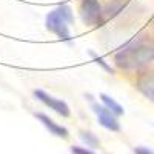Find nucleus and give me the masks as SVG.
<instances>
[{
  "mask_svg": "<svg viewBox=\"0 0 154 154\" xmlns=\"http://www.w3.org/2000/svg\"><path fill=\"white\" fill-rule=\"evenodd\" d=\"M154 60V43L149 42H133L122 48L114 57V62L120 69L133 71Z\"/></svg>",
  "mask_w": 154,
  "mask_h": 154,
  "instance_id": "f257e3e1",
  "label": "nucleus"
},
{
  "mask_svg": "<svg viewBox=\"0 0 154 154\" xmlns=\"http://www.w3.org/2000/svg\"><path fill=\"white\" fill-rule=\"evenodd\" d=\"M45 25H46V29L51 31L53 34H56L60 40L71 42L69 23H68L66 19H63L60 16V12L57 9H54V11H51V12H48V14H46Z\"/></svg>",
  "mask_w": 154,
  "mask_h": 154,
  "instance_id": "f03ea898",
  "label": "nucleus"
},
{
  "mask_svg": "<svg viewBox=\"0 0 154 154\" xmlns=\"http://www.w3.org/2000/svg\"><path fill=\"white\" fill-rule=\"evenodd\" d=\"M80 17L85 25L96 26L102 22V6L99 0H80Z\"/></svg>",
  "mask_w": 154,
  "mask_h": 154,
  "instance_id": "7ed1b4c3",
  "label": "nucleus"
},
{
  "mask_svg": "<svg viewBox=\"0 0 154 154\" xmlns=\"http://www.w3.org/2000/svg\"><path fill=\"white\" fill-rule=\"evenodd\" d=\"M34 97L38 102H42L45 106L51 108L56 114L62 116V117H69L71 109H69V106H68V103H66L65 100L56 99V97H53L51 94H48L46 91H43V89H35V91H34Z\"/></svg>",
  "mask_w": 154,
  "mask_h": 154,
  "instance_id": "20e7f679",
  "label": "nucleus"
},
{
  "mask_svg": "<svg viewBox=\"0 0 154 154\" xmlns=\"http://www.w3.org/2000/svg\"><path fill=\"white\" fill-rule=\"evenodd\" d=\"M93 109H94V114H96L99 123L103 126L105 130L112 131V133L120 131V123H119V120H117V116H116L114 112H111L106 106L94 103V105H93Z\"/></svg>",
  "mask_w": 154,
  "mask_h": 154,
  "instance_id": "39448f33",
  "label": "nucleus"
},
{
  "mask_svg": "<svg viewBox=\"0 0 154 154\" xmlns=\"http://www.w3.org/2000/svg\"><path fill=\"white\" fill-rule=\"evenodd\" d=\"M35 119H38V122H40L53 136L60 137V139H68L69 137V131L66 130V128L63 125H60V123H57V122H54L49 116L38 112V114H35Z\"/></svg>",
  "mask_w": 154,
  "mask_h": 154,
  "instance_id": "423d86ee",
  "label": "nucleus"
},
{
  "mask_svg": "<svg viewBox=\"0 0 154 154\" xmlns=\"http://www.w3.org/2000/svg\"><path fill=\"white\" fill-rule=\"evenodd\" d=\"M137 89L142 93L146 99H149L151 102H154V71L143 74L136 83Z\"/></svg>",
  "mask_w": 154,
  "mask_h": 154,
  "instance_id": "0eeeda50",
  "label": "nucleus"
},
{
  "mask_svg": "<svg viewBox=\"0 0 154 154\" xmlns=\"http://www.w3.org/2000/svg\"><path fill=\"white\" fill-rule=\"evenodd\" d=\"M100 100H102V103H103V106H106L111 112H114L116 116H123V112H125V109H123V106L119 103V102H116L111 96H108V94H100Z\"/></svg>",
  "mask_w": 154,
  "mask_h": 154,
  "instance_id": "6e6552de",
  "label": "nucleus"
},
{
  "mask_svg": "<svg viewBox=\"0 0 154 154\" xmlns=\"http://www.w3.org/2000/svg\"><path fill=\"white\" fill-rule=\"evenodd\" d=\"M80 139L86 143L88 148H94L99 145V139L93 134V133H88V131H80Z\"/></svg>",
  "mask_w": 154,
  "mask_h": 154,
  "instance_id": "1a4fd4ad",
  "label": "nucleus"
},
{
  "mask_svg": "<svg viewBox=\"0 0 154 154\" xmlns=\"http://www.w3.org/2000/svg\"><path fill=\"white\" fill-rule=\"evenodd\" d=\"M57 11L60 12V16H62L63 19H66V20H68V23H69V25H72V23H74V14H72V9H71L68 5H60V6L57 8Z\"/></svg>",
  "mask_w": 154,
  "mask_h": 154,
  "instance_id": "9d476101",
  "label": "nucleus"
},
{
  "mask_svg": "<svg viewBox=\"0 0 154 154\" xmlns=\"http://www.w3.org/2000/svg\"><path fill=\"white\" fill-rule=\"evenodd\" d=\"M89 56H91V57L94 59V62L97 63V65H100V66H102V68H103V69H105L106 72H111V74L114 72V69H112V68H111V66H109V65H108V63H106V62H105L103 59H102L100 56H97V54L94 53V51H89Z\"/></svg>",
  "mask_w": 154,
  "mask_h": 154,
  "instance_id": "9b49d317",
  "label": "nucleus"
},
{
  "mask_svg": "<svg viewBox=\"0 0 154 154\" xmlns=\"http://www.w3.org/2000/svg\"><path fill=\"white\" fill-rule=\"evenodd\" d=\"M71 154H96V152L93 149H89L88 146L74 145V146H71Z\"/></svg>",
  "mask_w": 154,
  "mask_h": 154,
  "instance_id": "f8f14e48",
  "label": "nucleus"
},
{
  "mask_svg": "<svg viewBox=\"0 0 154 154\" xmlns=\"http://www.w3.org/2000/svg\"><path fill=\"white\" fill-rule=\"evenodd\" d=\"M134 154H154V149H151L148 146H136Z\"/></svg>",
  "mask_w": 154,
  "mask_h": 154,
  "instance_id": "ddd939ff",
  "label": "nucleus"
}]
</instances>
